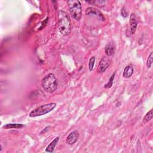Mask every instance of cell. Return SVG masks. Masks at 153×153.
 Returning <instances> with one entry per match:
<instances>
[{"mask_svg":"<svg viewBox=\"0 0 153 153\" xmlns=\"http://www.w3.org/2000/svg\"><path fill=\"white\" fill-rule=\"evenodd\" d=\"M121 15L123 17H125L127 16V13L126 12V10L122 9V10H121Z\"/></svg>","mask_w":153,"mask_h":153,"instance_id":"ac0fdd59","label":"cell"},{"mask_svg":"<svg viewBox=\"0 0 153 153\" xmlns=\"http://www.w3.org/2000/svg\"><path fill=\"white\" fill-rule=\"evenodd\" d=\"M152 59H153V53L151 52L148 57V59L147 62V66L148 68H150L152 64Z\"/></svg>","mask_w":153,"mask_h":153,"instance_id":"e0dca14e","label":"cell"},{"mask_svg":"<svg viewBox=\"0 0 153 153\" xmlns=\"http://www.w3.org/2000/svg\"><path fill=\"white\" fill-rule=\"evenodd\" d=\"M138 26V21L136 20V15L134 13H132L130 17V31L131 34L135 33Z\"/></svg>","mask_w":153,"mask_h":153,"instance_id":"8992f818","label":"cell"},{"mask_svg":"<svg viewBox=\"0 0 153 153\" xmlns=\"http://www.w3.org/2000/svg\"><path fill=\"white\" fill-rule=\"evenodd\" d=\"M24 127L22 124H7L3 126L4 129H20Z\"/></svg>","mask_w":153,"mask_h":153,"instance_id":"4fadbf2b","label":"cell"},{"mask_svg":"<svg viewBox=\"0 0 153 153\" xmlns=\"http://www.w3.org/2000/svg\"><path fill=\"white\" fill-rule=\"evenodd\" d=\"M153 111L152 109H151L148 113H147V114L145 115V116L144 117V119H143V122L144 123H147L149 121H150L152 118V116H153Z\"/></svg>","mask_w":153,"mask_h":153,"instance_id":"5bb4252c","label":"cell"},{"mask_svg":"<svg viewBox=\"0 0 153 153\" xmlns=\"http://www.w3.org/2000/svg\"><path fill=\"white\" fill-rule=\"evenodd\" d=\"M110 64L109 60L107 57H104L99 62V69L101 73H104L107 69Z\"/></svg>","mask_w":153,"mask_h":153,"instance_id":"ba28073f","label":"cell"},{"mask_svg":"<svg viewBox=\"0 0 153 153\" xmlns=\"http://www.w3.org/2000/svg\"><path fill=\"white\" fill-rule=\"evenodd\" d=\"M58 26L60 33L63 35H68L71 30V19L65 12L60 10L59 12Z\"/></svg>","mask_w":153,"mask_h":153,"instance_id":"6da1fadb","label":"cell"},{"mask_svg":"<svg viewBox=\"0 0 153 153\" xmlns=\"http://www.w3.org/2000/svg\"><path fill=\"white\" fill-rule=\"evenodd\" d=\"M59 140V137H56L51 143L47 147L46 149V152H53L55 147L56 146L57 142Z\"/></svg>","mask_w":153,"mask_h":153,"instance_id":"30bf717a","label":"cell"},{"mask_svg":"<svg viewBox=\"0 0 153 153\" xmlns=\"http://www.w3.org/2000/svg\"><path fill=\"white\" fill-rule=\"evenodd\" d=\"M79 138V133L77 130H74L68 136L66 142L69 145H73L77 141Z\"/></svg>","mask_w":153,"mask_h":153,"instance_id":"5b68a950","label":"cell"},{"mask_svg":"<svg viewBox=\"0 0 153 153\" xmlns=\"http://www.w3.org/2000/svg\"><path fill=\"white\" fill-rule=\"evenodd\" d=\"M115 75H116V73H114L113 75H111V77H110L108 83L105 85V88L109 89V88L112 87V86H113V81H114V78Z\"/></svg>","mask_w":153,"mask_h":153,"instance_id":"2e32d148","label":"cell"},{"mask_svg":"<svg viewBox=\"0 0 153 153\" xmlns=\"http://www.w3.org/2000/svg\"><path fill=\"white\" fill-rule=\"evenodd\" d=\"M105 52L108 56H111L112 55H113L115 53L114 46L112 43L108 44L105 48Z\"/></svg>","mask_w":153,"mask_h":153,"instance_id":"9c48e42d","label":"cell"},{"mask_svg":"<svg viewBox=\"0 0 153 153\" xmlns=\"http://www.w3.org/2000/svg\"><path fill=\"white\" fill-rule=\"evenodd\" d=\"M86 15H91V16H94L95 17H99L100 19H102L104 20L105 18L103 16V15L100 12H99L98 10L93 8V7H89L87 8L86 11Z\"/></svg>","mask_w":153,"mask_h":153,"instance_id":"52a82bcc","label":"cell"},{"mask_svg":"<svg viewBox=\"0 0 153 153\" xmlns=\"http://www.w3.org/2000/svg\"><path fill=\"white\" fill-rule=\"evenodd\" d=\"M134 73V68L131 65H127L125 67L123 71V77L126 78H130Z\"/></svg>","mask_w":153,"mask_h":153,"instance_id":"8fae6325","label":"cell"},{"mask_svg":"<svg viewBox=\"0 0 153 153\" xmlns=\"http://www.w3.org/2000/svg\"><path fill=\"white\" fill-rule=\"evenodd\" d=\"M70 13L76 20H79L82 16V7L78 0H69L67 1Z\"/></svg>","mask_w":153,"mask_h":153,"instance_id":"3957f363","label":"cell"},{"mask_svg":"<svg viewBox=\"0 0 153 153\" xmlns=\"http://www.w3.org/2000/svg\"><path fill=\"white\" fill-rule=\"evenodd\" d=\"M95 61H96V57L95 56H93L92 57H91L89 60V68L90 71H93L94 65L95 64Z\"/></svg>","mask_w":153,"mask_h":153,"instance_id":"9a60e30c","label":"cell"},{"mask_svg":"<svg viewBox=\"0 0 153 153\" xmlns=\"http://www.w3.org/2000/svg\"><path fill=\"white\" fill-rule=\"evenodd\" d=\"M56 106V104L55 102H52L42 105L30 112L29 114V116L30 117H36L45 115L50 113V112L52 111L53 109H54Z\"/></svg>","mask_w":153,"mask_h":153,"instance_id":"277c9868","label":"cell"},{"mask_svg":"<svg viewBox=\"0 0 153 153\" xmlns=\"http://www.w3.org/2000/svg\"><path fill=\"white\" fill-rule=\"evenodd\" d=\"M42 86L48 93H53L57 87V80L53 74H48L42 80Z\"/></svg>","mask_w":153,"mask_h":153,"instance_id":"7a4b0ae2","label":"cell"},{"mask_svg":"<svg viewBox=\"0 0 153 153\" xmlns=\"http://www.w3.org/2000/svg\"><path fill=\"white\" fill-rule=\"evenodd\" d=\"M86 3L90 4L95 5L99 7H103L106 4V1H104V0H95V1H87Z\"/></svg>","mask_w":153,"mask_h":153,"instance_id":"7c38bea8","label":"cell"}]
</instances>
